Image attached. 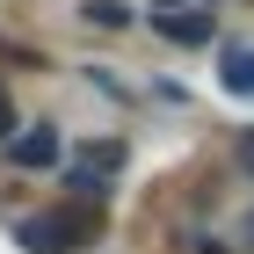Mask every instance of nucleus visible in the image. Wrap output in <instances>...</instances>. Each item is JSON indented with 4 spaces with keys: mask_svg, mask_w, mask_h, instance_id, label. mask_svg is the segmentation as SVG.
<instances>
[{
    "mask_svg": "<svg viewBox=\"0 0 254 254\" xmlns=\"http://www.w3.org/2000/svg\"><path fill=\"white\" fill-rule=\"evenodd\" d=\"M87 87H102V95H109V102H138L131 87H124V80L109 73V65H87Z\"/></svg>",
    "mask_w": 254,
    "mask_h": 254,
    "instance_id": "nucleus-6",
    "label": "nucleus"
},
{
    "mask_svg": "<svg viewBox=\"0 0 254 254\" xmlns=\"http://www.w3.org/2000/svg\"><path fill=\"white\" fill-rule=\"evenodd\" d=\"M22 131V117H15V95H7V80H0V145Z\"/></svg>",
    "mask_w": 254,
    "mask_h": 254,
    "instance_id": "nucleus-7",
    "label": "nucleus"
},
{
    "mask_svg": "<svg viewBox=\"0 0 254 254\" xmlns=\"http://www.w3.org/2000/svg\"><path fill=\"white\" fill-rule=\"evenodd\" d=\"M218 87L233 102H254V44H225L218 51Z\"/></svg>",
    "mask_w": 254,
    "mask_h": 254,
    "instance_id": "nucleus-4",
    "label": "nucleus"
},
{
    "mask_svg": "<svg viewBox=\"0 0 254 254\" xmlns=\"http://www.w3.org/2000/svg\"><path fill=\"white\" fill-rule=\"evenodd\" d=\"M22 247L29 254H80L87 240H95V211H73V203H51V211L22 218Z\"/></svg>",
    "mask_w": 254,
    "mask_h": 254,
    "instance_id": "nucleus-1",
    "label": "nucleus"
},
{
    "mask_svg": "<svg viewBox=\"0 0 254 254\" xmlns=\"http://www.w3.org/2000/svg\"><path fill=\"white\" fill-rule=\"evenodd\" d=\"M240 167H254V131H240Z\"/></svg>",
    "mask_w": 254,
    "mask_h": 254,
    "instance_id": "nucleus-9",
    "label": "nucleus"
},
{
    "mask_svg": "<svg viewBox=\"0 0 254 254\" xmlns=\"http://www.w3.org/2000/svg\"><path fill=\"white\" fill-rule=\"evenodd\" d=\"M59 153H65L59 124H37V131L22 124V131L7 138V160H15V167H59Z\"/></svg>",
    "mask_w": 254,
    "mask_h": 254,
    "instance_id": "nucleus-3",
    "label": "nucleus"
},
{
    "mask_svg": "<svg viewBox=\"0 0 254 254\" xmlns=\"http://www.w3.org/2000/svg\"><path fill=\"white\" fill-rule=\"evenodd\" d=\"M153 29H160L167 44H211V37H218V15L182 0V7H160V15H153Z\"/></svg>",
    "mask_w": 254,
    "mask_h": 254,
    "instance_id": "nucleus-2",
    "label": "nucleus"
},
{
    "mask_svg": "<svg viewBox=\"0 0 254 254\" xmlns=\"http://www.w3.org/2000/svg\"><path fill=\"white\" fill-rule=\"evenodd\" d=\"M189 254H233V247H225V240H203V233H196V240H189Z\"/></svg>",
    "mask_w": 254,
    "mask_h": 254,
    "instance_id": "nucleus-8",
    "label": "nucleus"
},
{
    "mask_svg": "<svg viewBox=\"0 0 254 254\" xmlns=\"http://www.w3.org/2000/svg\"><path fill=\"white\" fill-rule=\"evenodd\" d=\"M240 247H247V254H254V218H247V233H240Z\"/></svg>",
    "mask_w": 254,
    "mask_h": 254,
    "instance_id": "nucleus-10",
    "label": "nucleus"
},
{
    "mask_svg": "<svg viewBox=\"0 0 254 254\" xmlns=\"http://www.w3.org/2000/svg\"><path fill=\"white\" fill-rule=\"evenodd\" d=\"M80 22H87V29H131V7H124V0H80Z\"/></svg>",
    "mask_w": 254,
    "mask_h": 254,
    "instance_id": "nucleus-5",
    "label": "nucleus"
}]
</instances>
